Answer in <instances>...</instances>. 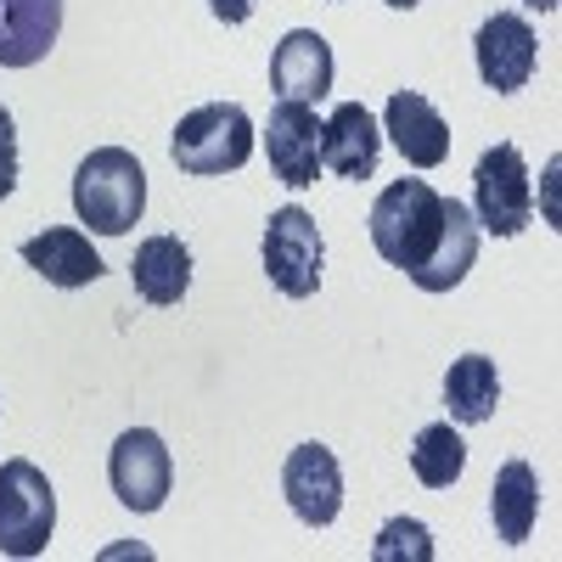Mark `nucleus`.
Masks as SVG:
<instances>
[{
  "label": "nucleus",
  "instance_id": "f257e3e1",
  "mask_svg": "<svg viewBox=\"0 0 562 562\" xmlns=\"http://www.w3.org/2000/svg\"><path fill=\"white\" fill-rule=\"evenodd\" d=\"M445 214H450V198H439L428 180H394L371 203V248H378V259L411 276L434 259L445 237Z\"/></svg>",
  "mask_w": 562,
  "mask_h": 562
},
{
  "label": "nucleus",
  "instance_id": "f03ea898",
  "mask_svg": "<svg viewBox=\"0 0 562 562\" xmlns=\"http://www.w3.org/2000/svg\"><path fill=\"white\" fill-rule=\"evenodd\" d=\"M147 209V169L124 147H97L74 169V214L97 237H124Z\"/></svg>",
  "mask_w": 562,
  "mask_h": 562
},
{
  "label": "nucleus",
  "instance_id": "7ed1b4c3",
  "mask_svg": "<svg viewBox=\"0 0 562 562\" xmlns=\"http://www.w3.org/2000/svg\"><path fill=\"white\" fill-rule=\"evenodd\" d=\"M169 158L180 175H198V180H214V175H231L254 158V119L248 108L237 102H209L198 113H186L169 135Z\"/></svg>",
  "mask_w": 562,
  "mask_h": 562
},
{
  "label": "nucleus",
  "instance_id": "20e7f679",
  "mask_svg": "<svg viewBox=\"0 0 562 562\" xmlns=\"http://www.w3.org/2000/svg\"><path fill=\"white\" fill-rule=\"evenodd\" d=\"M57 529V490L34 461L0 467V557H40Z\"/></svg>",
  "mask_w": 562,
  "mask_h": 562
},
{
  "label": "nucleus",
  "instance_id": "39448f33",
  "mask_svg": "<svg viewBox=\"0 0 562 562\" xmlns=\"http://www.w3.org/2000/svg\"><path fill=\"white\" fill-rule=\"evenodd\" d=\"M473 220H479V231H490V237H518V231L535 220L529 164L512 140L490 147L473 169Z\"/></svg>",
  "mask_w": 562,
  "mask_h": 562
},
{
  "label": "nucleus",
  "instance_id": "423d86ee",
  "mask_svg": "<svg viewBox=\"0 0 562 562\" xmlns=\"http://www.w3.org/2000/svg\"><path fill=\"white\" fill-rule=\"evenodd\" d=\"M321 265H326V243L315 214H304L299 203L276 209L265 225V276L276 281V293L310 299L321 288Z\"/></svg>",
  "mask_w": 562,
  "mask_h": 562
},
{
  "label": "nucleus",
  "instance_id": "0eeeda50",
  "mask_svg": "<svg viewBox=\"0 0 562 562\" xmlns=\"http://www.w3.org/2000/svg\"><path fill=\"white\" fill-rule=\"evenodd\" d=\"M108 484H113V495H119L130 512H158V506L169 501V484H175L169 445H164L153 428L119 434V445H113V456H108Z\"/></svg>",
  "mask_w": 562,
  "mask_h": 562
},
{
  "label": "nucleus",
  "instance_id": "6e6552de",
  "mask_svg": "<svg viewBox=\"0 0 562 562\" xmlns=\"http://www.w3.org/2000/svg\"><path fill=\"white\" fill-rule=\"evenodd\" d=\"M473 57H479V79L490 90H501V97H512V90H524L535 79V63H540V40L529 29V18L518 12H495L479 23L473 34Z\"/></svg>",
  "mask_w": 562,
  "mask_h": 562
},
{
  "label": "nucleus",
  "instance_id": "1a4fd4ad",
  "mask_svg": "<svg viewBox=\"0 0 562 562\" xmlns=\"http://www.w3.org/2000/svg\"><path fill=\"white\" fill-rule=\"evenodd\" d=\"M281 495H288V506L299 512V524H310V529L338 524V512H344V467H338V456L326 445H299L288 456V467H281Z\"/></svg>",
  "mask_w": 562,
  "mask_h": 562
},
{
  "label": "nucleus",
  "instance_id": "9d476101",
  "mask_svg": "<svg viewBox=\"0 0 562 562\" xmlns=\"http://www.w3.org/2000/svg\"><path fill=\"white\" fill-rule=\"evenodd\" d=\"M383 135L411 169H439L450 158V124L422 90H394L383 108Z\"/></svg>",
  "mask_w": 562,
  "mask_h": 562
},
{
  "label": "nucleus",
  "instance_id": "9b49d317",
  "mask_svg": "<svg viewBox=\"0 0 562 562\" xmlns=\"http://www.w3.org/2000/svg\"><path fill=\"white\" fill-rule=\"evenodd\" d=\"M265 153H270V169L281 186H315L321 175V124H315V108L304 102H276L270 108V130H265Z\"/></svg>",
  "mask_w": 562,
  "mask_h": 562
},
{
  "label": "nucleus",
  "instance_id": "f8f14e48",
  "mask_svg": "<svg viewBox=\"0 0 562 562\" xmlns=\"http://www.w3.org/2000/svg\"><path fill=\"white\" fill-rule=\"evenodd\" d=\"M270 90L281 102H326V90H333V45L326 34L315 29H293L288 40L270 52Z\"/></svg>",
  "mask_w": 562,
  "mask_h": 562
},
{
  "label": "nucleus",
  "instance_id": "ddd939ff",
  "mask_svg": "<svg viewBox=\"0 0 562 562\" xmlns=\"http://www.w3.org/2000/svg\"><path fill=\"white\" fill-rule=\"evenodd\" d=\"M383 158V130L360 102H338L333 119L321 124V169L344 180H371Z\"/></svg>",
  "mask_w": 562,
  "mask_h": 562
},
{
  "label": "nucleus",
  "instance_id": "4468645a",
  "mask_svg": "<svg viewBox=\"0 0 562 562\" xmlns=\"http://www.w3.org/2000/svg\"><path fill=\"white\" fill-rule=\"evenodd\" d=\"M63 34V0H0V68H34Z\"/></svg>",
  "mask_w": 562,
  "mask_h": 562
},
{
  "label": "nucleus",
  "instance_id": "2eb2a0df",
  "mask_svg": "<svg viewBox=\"0 0 562 562\" xmlns=\"http://www.w3.org/2000/svg\"><path fill=\"white\" fill-rule=\"evenodd\" d=\"M23 265L29 270H40L52 288H90V281H102V254L90 248V237L85 231H74V225H52V231H40V237H29L23 248Z\"/></svg>",
  "mask_w": 562,
  "mask_h": 562
},
{
  "label": "nucleus",
  "instance_id": "dca6fc26",
  "mask_svg": "<svg viewBox=\"0 0 562 562\" xmlns=\"http://www.w3.org/2000/svg\"><path fill=\"white\" fill-rule=\"evenodd\" d=\"M130 281H135V293L147 304H158V310L180 304L186 288H192V248H186L180 237H169V231L164 237H147L130 259Z\"/></svg>",
  "mask_w": 562,
  "mask_h": 562
},
{
  "label": "nucleus",
  "instance_id": "f3484780",
  "mask_svg": "<svg viewBox=\"0 0 562 562\" xmlns=\"http://www.w3.org/2000/svg\"><path fill=\"white\" fill-rule=\"evenodd\" d=\"M473 259H479V220H473V209H467V203L450 198L445 237H439V248H434L428 265L411 270V281H416L422 293H450V288H461V276L473 270Z\"/></svg>",
  "mask_w": 562,
  "mask_h": 562
},
{
  "label": "nucleus",
  "instance_id": "a211bd4d",
  "mask_svg": "<svg viewBox=\"0 0 562 562\" xmlns=\"http://www.w3.org/2000/svg\"><path fill=\"white\" fill-rule=\"evenodd\" d=\"M490 518H495V535L506 546H524L540 524V479L529 461H506L495 473V490H490Z\"/></svg>",
  "mask_w": 562,
  "mask_h": 562
},
{
  "label": "nucleus",
  "instance_id": "6ab92c4d",
  "mask_svg": "<svg viewBox=\"0 0 562 562\" xmlns=\"http://www.w3.org/2000/svg\"><path fill=\"white\" fill-rule=\"evenodd\" d=\"M501 405V371L490 355H461L450 371H445V411L450 422L473 428V422H490Z\"/></svg>",
  "mask_w": 562,
  "mask_h": 562
},
{
  "label": "nucleus",
  "instance_id": "aec40b11",
  "mask_svg": "<svg viewBox=\"0 0 562 562\" xmlns=\"http://www.w3.org/2000/svg\"><path fill=\"white\" fill-rule=\"evenodd\" d=\"M467 467V445L450 422H428L416 439H411V473L428 484V490H450Z\"/></svg>",
  "mask_w": 562,
  "mask_h": 562
},
{
  "label": "nucleus",
  "instance_id": "412c9836",
  "mask_svg": "<svg viewBox=\"0 0 562 562\" xmlns=\"http://www.w3.org/2000/svg\"><path fill=\"white\" fill-rule=\"evenodd\" d=\"M371 562H434V535L416 518H389L371 540Z\"/></svg>",
  "mask_w": 562,
  "mask_h": 562
},
{
  "label": "nucleus",
  "instance_id": "4be33fe9",
  "mask_svg": "<svg viewBox=\"0 0 562 562\" xmlns=\"http://www.w3.org/2000/svg\"><path fill=\"white\" fill-rule=\"evenodd\" d=\"M18 192V119L12 108H0V203Z\"/></svg>",
  "mask_w": 562,
  "mask_h": 562
},
{
  "label": "nucleus",
  "instance_id": "5701e85b",
  "mask_svg": "<svg viewBox=\"0 0 562 562\" xmlns=\"http://www.w3.org/2000/svg\"><path fill=\"white\" fill-rule=\"evenodd\" d=\"M254 7H259V0H209V12H214L220 23H248Z\"/></svg>",
  "mask_w": 562,
  "mask_h": 562
},
{
  "label": "nucleus",
  "instance_id": "b1692460",
  "mask_svg": "<svg viewBox=\"0 0 562 562\" xmlns=\"http://www.w3.org/2000/svg\"><path fill=\"white\" fill-rule=\"evenodd\" d=\"M529 12H557V0H524Z\"/></svg>",
  "mask_w": 562,
  "mask_h": 562
},
{
  "label": "nucleus",
  "instance_id": "393cba45",
  "mask_svg": "<svg viewBox=\"0 0 562 562\" xmlns=\"http://www.w3.org/2000/svg\"><path fill=\"white\" fill-rule=\"evenodd\" d=\"M383 7H394V12H411V7H422V0H383Z\"/></svg>",
  "mask_w": 562,
  "mask_h": 562
}]
</instances>
